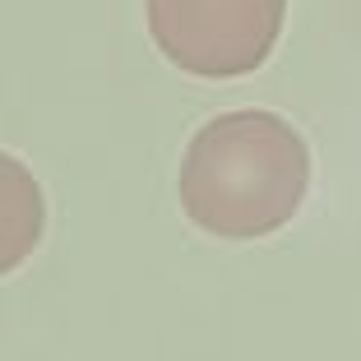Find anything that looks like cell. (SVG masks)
Wrapping results in <instances>:
<instances>
[{
  "mask_svg": "<svg viewBox=\"0 0 361 361\" xmlns=\"http://www.w3.org/2000/svg\"><path fill=\"white\" fill-rule=\"evenodd\" d=\"M180 209L200 232L255 241L283 232L310 195V149L278 111H223L180 158Z\"/></svg>",
  "mask_w": 361,
  "mask_h": 361,
  "instance_id": "cell-1",
  "label": "cell"
},
{
  "mask_svg": "<svg viewBox=\"0 0 361 361\" xmlns=\"http://www.w3.org/2000/svg\"><path fill=\"white\" fill-rule=\"evenodd\" d=\"M153 47L195 79L255 75L283 37L287 0H144Z\"/></svg>",
  "mask_w": 361,
  "mask_h": 361,
  "instance_id": "cell-2",
  "label": "cell"
},
{
  "mask_svg": "<svg viewBox=\"0 0 361 361\" xmlns=\"http://www.w3.org/2000/svg\"><path fill=\"white\" fill-rule=\"evenodd\" d=\"M47 232V200L28 162L0 153V278L23 269Z\"/></svg>",
  "mask_w": 361,
  "mask_h": 361,
  "instance_id": "cell-3",
  "label": "cell"
}]
</instances>
